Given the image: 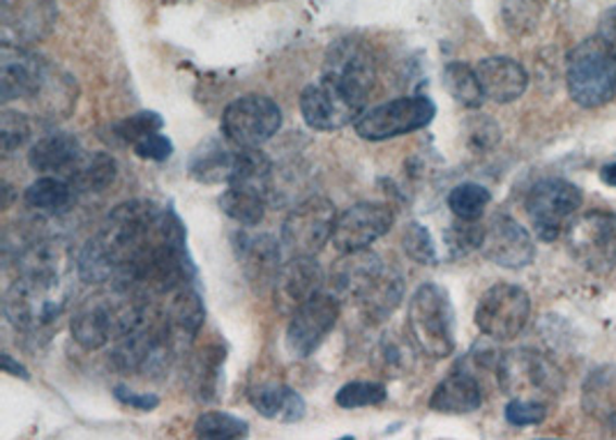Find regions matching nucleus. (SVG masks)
I'll return each mask as SVG.
<instances>
[{
  "label": "nucleus",
  "mask_w": 616,
  "mask_h": 440,
  "mask_svg": "<svg viewBox=\"0 0 616 440\" xmlns=\"http://www.w3.org/2000/svg\"><path fill=\"white\" fill-rule=\"evenodd\" d=\"M148 307L151 304L146 296L121 289V286H114L106 293L90 296L72 316V339L86 351H98L109 341H116L137 328Z\"/></svg>",
  "instance_id": "1"
},
{
  "label": "nucleus",
  "mask_w": 616,
  "mask_h": 440,
  "mask_svg": "<svg viewBox=\"0 0 616 440\" xmlns=\"http://www.w3.org/2000/svg\"><path fill=\"white\" fill-rule=\"evenodd\" d=\"M408 332L418 351L443 360L455 351V310L448 291L439 284H423L408 300Z\"/></svg>",
  "instance_id": "2"
},
{
  "label": "nucleus",
  "mask_w": 616,
  "mask_h": 440,
  "mask_svg": "<svg viewBox=\"0 0 616 440\" xmlns=\"http://www.w3.org/2000/svg\"><path fill=\"white\" fill-rule=\"evenodd\" d=\"M496 378L501 392L511 399L538 401L550 406L564 392V374L545 353L515 349L499 355Z\"/></svg>",
  "instance_id": "3"
},
{
  "label": "nucleus",
  "mask_w": 616,
  "mask_h": 440,
  "mask_svg": "<svg viewBox=\"0 0 616 440\" xmlns=\"http://www.w3.org/2000/svg\"><path fill=\"white\" fill-rule=\"evenodd\" d=\"M566 86L575 104L599 109L616 95V55L601 37H587L570 49L566 63Z\"/></svg>",
  "instance_id": "4"
},
{
  "label": "nucleus",
  "mask_w": 616,
  "mask_h": 440,
  "mask_svg": "<svg viewBox=\"0 0 616 440\" xmlns=\"http://www.w3.org/2000/svg\"><path fill=\"white\" fill-rule=\"evenodd\" d=\"M67 291L63 277L18 275L5 293L3 310L16 330L42 332L63 316Z\"/></svg>",
  "instance_id": "5"
},
{
  "label": "nucleus",
  "mask_w": 616,
  "mask_h": 440,
  "mask_svg": "<svg viewBox=\"0 0 616 440\" xmlns=\"http://www.w3.org/2000/svg\"><path fill=\"white\" fill-rule=\"evenodd\" d=\"M322 79L338 88L347 100L365 111L377 86V63L369 47L356 37H342L328 47Z\"/></svg>",
  "instance_id": "6"
},
{
  "label": "nucleus",
  "mask_w": 616,
  "mask_h": 440,
  "mask_svg": "<svg viewBox=\"0 0 616 440\" xmlns=\"http://www.w3.org/2000/svg\"><path fill=\"white\" fill-rule=\"evenodd\" d=\"M282 127V109L266 95H242L222 111V134L234 148H259Z\"/></svg>",
  "instance_id": "7"
},
{
  "label": "nucleus",
  "mask_w": 616,
  "mask_h": 440,
  "mask_svg": "<svg viewBox=\"0 0 616 440\" xmlns=\"http://www.w3.org/2000/svg\"><path fill=\"white\" fill-rule=\"evenodd\" d=\"M435 116L437 106L432 100L425 95H408L365 111L356 121V134L365 141H388L425 129Z\"/></svg>",
  "instance_id": "8"
},
{
  "label": "nucleus",
  "mask_w": 616,
  "mask_h": 440,
  "mask_svg": "<svg viewBox=\"0 0 616 440\" xmlns=\"http://www.w3.org/2000/svg\"><path fill=\"white\" fill-rule=\"evenodd\" d=\"M582 205V191L566 178L538 180L527 194V215L538 240L554 242Z\"/></svg>",
  "instance_id": "9"
},
{
  "label": "nucleus",
  "mask_w": 616,
  "mask_h": 440,
  "mask_svg": "<svg viewBox=\"0 0 616 440\" xmlns=\"http://www.w3.org/2000/svg\"><path fill=\"white\" fill-rule=\"evenodd\" d=\"M531 316L529 293L515 284H494L476 307L478 330L492 341H513L527 328Z\"/></svg>",
  "instance_id": "10"
},
{
  "label": "nucleus",
  "mask_w": 616,
  "mask_h": 440,
  "mask_svg": "<svg viewBox=\"0 0 616 440\" xmlns=\"http://www.w3.org/2000/svg\"><path fill=\"white\" fill-rule=\"evenodd\" d=\"M568 252L587 271L605 275L616 265V215L591 210L577 217L566 234Z\"/></svg>",
  "instance_id": "11"
},
{
  "label": "nucleus",
  "mask_w": 616,
  "mask_h": 440,
  "mask_svg": "<svg viewBox=\"0 0 616 440\" xmlns=\"http://www.w3.org/2000/svg\"><path fill=\"white\" fill-rule=\"evenodd\" d=\"M335 205L326 197H310L298 203L282 224V242L291 256H316L335 231Z\"/></svg>",
  "instance_id": "12"
},
{
  "label": "nucleus",
  "mask_w": 616,
  "mask_h": 440,
  "mask_svg": "<svg viewBox=\"0 0 616 440\" xmlns=\"http://www.w3.org/2000/svg\"><path fill=\"white\" fill-rule=\"evenodd\" d=\"M395 213L393 208L379 201H361L347 208L335 222L332 244L340 254L369 250L379 238H384L393 228Z\"/></svg>",
  "instance_id": "13"
},
{
  "label": "nucleus",
  "mask_w": 616,
  "mask_h": 440,
  "mask_svg": "<svg viewBox=\"0 0 616 440\" xmlns=\"http://www.w3.org/2000/svg\"><path fill=\"white\" fill-rule=\"evenodd\" d=\"M340 310L342 300L332 293H316L301 310H296L287 328L289 353L293 357H310L335 328Z\"/></svg>",
  "instance_id": "14"
},
{
  "label": "nucleus",
  "mask_w": 616,
  "mask_h": 440,
  "mask_svg": "<svg viewBox=\"0 0 616 440\" xmlns=\"http://www.w3.org/2000/svg\"><path fill=\"white\" fill-rule=\"evenodd\" d=\"M51 65L28 47L3 42L0 49V102L33 100L42 88Z\"/></svg>",
  "instance_id": "15"
},
{
  "label": "nucleus",
  "mask_w": 616,
  "mask_h": 440,
  "mask_svg": "<svg viewBox=\"0 0 616 440\" xmlns=\"http://www.w3.org/2000/svg\"><path fill=\"white\" fill-rule=\"evenodd\" d=\"M59 22L55 0H0V28L3 42L35 45L45 40Z\"/></svg>",
  "instance_id": "16"
},
{
  "label": "nucleus",
  "mask_w": 616,
  "mask_h": 440,
  "mask_svg": "<svg viewBox=\"0 0 616 440\" xmlns=\"http://www.w3.org/2000/svg\"><path fill=\"white\" fill-rule=\"evenodd\" d=\"M324 271L314 256H291L273 279V304L279 314H293L324 289Z\"/></svg>",
  "instance_id": "17"
},
{
  "label": "nucleus",
  "mask_w": 616,
  "mask_h": 440,
  "mask_svg": "<svg viewBox=\"0 0 616 440\" xmlns=\"http://www.w3.org/2000/svg\"><path fill=\"white\" fill-rule=\"evenodd\" d=\"M480 252L501 267L521 271V267L533 263L536 244L527 228L517 224L511 215H496L485 226Z\"/></svg>",
  "instance_id": "18"
},
{
  "label": "nucleus",
  "mask_w": 616,
  "mask_h": 440,
  "mask_svg": "<svg viewBox=\"0 0 616 440\" xmlns=\"http://www.w3.org/2000/svg\"><path fill=\"white\" fill-rule=\"evenodd\" d=\"M301 113L307 127L316 131H340L351 123L356 125L365 111L347 100L332 84L322 79L301 92Z\"/></svg>",
  "instance_id": "19"
},
{
  "label": "nucleus",
  "mask_w": 616,
  "mask_h": 440,
  "mask_svg": "<svg viewBox=\"0 0 616 440\" xmlns=\"http://www.w3.org/2000/svg\"><path fill=\"white\" fill-rule=\"evenodd\" d=\"M386 261L369 250L342 254V259L330 271V293L340 300L356 302L369 289V284L377 279Z\"/></svg>",
  "instance_id": "20"
},
{
  "label": "nucleus",
  "mask_w": 616,
  "mask_h": 440,
  "mask_svg": "<svg viewBox=\"0 0 616 440\" xmlns=\"http://www.w3.org/2000/svg\"><path fill=\"white\" fill-rule=\"evenodd\" d=\"M485 98L496 104H511L519 100L529 88V74L508 55H490L476 67Z\"/></svg>",
  "instance_id": "21"
},
{
  "label": "nucleus",
  "mask_w": 616,
  "mask_h": 440,
  "mask_svg": "<svg viewBox=\"0 0 616 440\" xmlns=\"http://www.w3.org/2000/svg\"><path fill=\"white\" fill-rule=\"evenodd\" d=\"M238 263L246 271L248 281L254 289H264L273 286V279L279 271V242L273 236H250V234H236L234 236Z\"/></svg>",
  "instance_id": "22"
},
{
  "label": "nucleus",
  "mask_w": 616,
  "mask_h": 440,
  "mask_svg": "<svg viewBox=\"0 0 616 440\" xmlns=\"http://www.w3.org/2000/svg\"><path fill=\"white\" fill-rule=\"evenodd\" d=\"M480 406L482 388L478 378L466 369H457L448 378H443L435 394L429 397V408L443 415H466L478 411Z\"/></svg>",
  "instance_id": "23"
},
{
  "label": "nucleus",
  "mask_w": 616,
  "mask_h": 440,
  "mask_svg": "<svg viewBox=\"0 0 616 440\" xmlns=\"http://www.w3.org/2000/svg\"><path fill=\"white\" fill-rule=\"evenodd\" d=\"M404 298V277L395 265L386 263L369 289L356 300L361 314L369 323H384L393 316Z\"/></svg>",
  "instance_id": "24"
},
{
  "label": "nucleus",
  "mask_w": 616,
  "mask_h": 440,
  "mask_svg": "<svg viewBox=\"0 0 616 440\" xmlns=\"http://www.w3.org/2000/svg\"><path fill=\"white\" fill-rule=\"evenodd\" d=\"M81 150L79 141L67 131H51L37 141L30 152L28 162L37 174H67L72 164L79 160Z\"/></svg>",
  "instance_id": "25"
},
{
  "label": "nucleus",
  "mask_w": 616,
  "mask_h": 440,
  "mask_svg": "<svg viewBox=\"0 0 616 440\" xmlns=\"http://www.w3.org/2000/svg\"><path fill=\"white\" fill-rule=\"evenodd\" d=\"M169 302H166V310H164V318L169 323V328L176 337V341H185V339H192L199 328L203 325L205 318V307H203V300L197 291L194 281L190 284H183L180 289H176L174 293H169Z\"/></svg>",
  "instance_id": "26"
},
{
  "label": "nucleus",
  "mask_w": 616,
  "mask_h": 440,
  "mask_svg": "<svg viewBox=\"0 0 616 440\" xmlns=\"http://www.w3.org/2000/svg\"><path fill=\"white\" fill-rule=\"evenodd\" d=\"M250 401L259 415L277 419V423L291 425L305 417V399L289 386H279V382L256 386L250 392Z\"/></svg>",
  "instance_id": "27"
},
{
  "label": "nucleus",
  "mask_w": 616,
  "mask_h": 440,
  "mask_svg": "<svg viewBox=\"0 0 616 440\" xmlns=\"http://www.w3.org/2000/svg\"><path fill=\"white\" fill-rule=\"evenodd\" d=\"M582 406L589 417L616 429V367H601L584 380Z\"/></svg>",
  "instance_id": "28"
},
{
  "label": "nucleus",
  "mask_w": 616,
  "mask_h": 440,
  "mask_svg": "<svg viewBox=\"0 0 616 440\" xmlns=\"http://www.w3.org/2000/svg\"><path fill=\"white\" fill-rule=\"evenodd\" d=\"M116 162L106 152H92V155H79L65 174V180L74 187L77 194H98L116 180Z\"/></svg>",
  "instance_id": "29"
},
{
  "label": "nucleus",
  "mask_w": 616,
  "mask_h": 440,
  "mask_svg": "<svg viewBox=\"0 0 616 440\" xmlns=\"http://www.w3.org/2000/svg\"><path fill=\"white\" fill-rule=\"evenodd\" d=\"M231 143H219L217 139L205 141L197 148V152L190 160V176L199 183L213 185V183H229L231 171L236 164L238 148L231 150Z\"/></svg>",
  "instance_id": "30"
},
{
  "label": "nucleus",
  "mask_w": 616,
  "mask_h": 440,
  "mask_svg": "<svg viewBox=\"0 0 616 440\" xmlns=\"http://www.w3.org/2000/svg\"><path fill=\"white\" fill-rule=\"evenodd\" d=\"M271 180H273V162L268 160L266 152H261L259 148H238L229 185L256 189L261 194L268 197Z\"/></svg>",
  "instance_id": "31"
},
{
  "label": "nucleus",
  "mask_w": 616,
  "mask_h": 440,
  "mask_svg": "<svg viewBox=\"0 0 616 440\" xmlns=\"http://www.w3.org/2000/svg\"><path fill=\"white\" fill-rule=\"evenodd\" d=\"M266 199L268 197L256 189L229 185L219 197V210L242 226H256L266 215Z\"/></svg>",
  "instance_id": "32"
},
{
  "label": "nucleus",
  "mask_w": 616,
  "mask_h": 440,
  "mask_svg": "<svg viewBox=\"0 0 616 440\" xmlns=\"http://www.w3.org/2000/svg\"><path fill=\"white\" fill-rule=\"evenodd\" d=\"M443 86L451 92V98L466 109H480L482 102L488 100L478 72L466 63H448L443 70Z\"/></svg>",
  "instance_id": "33"
},
{
  "label": "nucleus",
  "mask_w": 616,
  "mask_h": 440,
  "mask_svg": "<svg viewBox=\"0 0 616 440\" xmlns=\"http://www.w3.org/2000/svg\"><path fill=\"white\" fill-rule=\"evenodd\" d=\"M74 194L77 191L65 178L45 176L24 191V201L35 210H42V213H61L72 203Z\"/></svg>",
  "instance_id": "34"
},
{
  "label": "nucleus",
  "mask_w": 616,
  "mask_h": 440,
  "mask_svg": "<svg viewBox=\"0 0 616 440\" xmlns=\"http://www.w3.org/2000/svg\"><path fill=\"white\" fill-rule=\"evenodd\" d=\"M492 201L490 189H485L478 183H464L457 185L451 194H448V208L457 219H466V222H478L485 210H488Z\"/></svg>",
  "instance_id": "35"
},
{
  "label": "nucleus",
  "mask_w": 616,
  "mask_h": 440,
  "mask_svg": "<svg viewBox=\"0 0 616 440\" xmlns=\"http://www.w3.org/2000/svg\"><path fill=\"white\" fill-rule=\"evenodd\" d=\"M388 399V390L384 382L375 380H351L335 394V404L347 411L379 406Z\"/></svg>",
  "instance_id": "36"
},
{
  "label": "nucleus",
  "mask_w": 616,
  "mask_h": 440,
  "mask_svg": "<svg viewBox=\"0 0 616 440\" xmlns=\"http://www.w3.org/2000/svg\"><path fill=\"white\" fill-rule=\"evenodd\" d=\"M194 433L199 438H246L250 433V427L246 419H240L231 413L222 411H209L197 417Z\"/></svg>",
  "instance_id": "37"
},
{
  "label": "nucleus",
  "mask_w": 616,
  "mask_h": 440,
  "mask_svg": "<svg viewBox=\"0 0 616 440\" xmlns=\"http://www.w3.org/2000/svg\"><path fill=\"white\" fill-rule=\"evenodd\" d=\"M162 127H164V118L160 116L158 111H139V113H135V116H129V118L116 123L114 127H111V131H114V137L121 143L135 146L137 141L151 137V134L160 131Z\"/></svg>",
  "instance_id": "38"
},
{
  "label": "nucleus",
  "mask_w": 616,
  "mask_h": 440,
  "mask_svg": "<svg viewBox=\"0 0 616 440\" xmlns=\"http://www.w3.org/2000/svg\"><path fill=\"white\" fill-rule=\"evenodd\" d=\"M224 362V349H205L197 355L192 362V376H194V388L199 392V399H211L217 390V376Z\"/></svg>",
  "instance_id": "39"
},
{
  "label": "nucleus",
  "mask_w": 616,
  "mask_h": 440,
  "mask_svg": "<svg viewBox=\"0 0 616 440\" xmlns=\"http://www.w3.org/2000/svg\"><path fill=\"white\" fill-rule=\"evenodd\" d=\"M402 250L406 252V256L411 261H416L420 265H437V261H439L432 234H429L420 222H411L404 228Z\"/></svg>",
  "instance_id": "40"
},
{
  "label": "nucleus",
  "mask_w": 616,
  "mask_h": 440,
  "mask_svg": "<svg viewBox=\"0 0 616 440\" xmlns=\"http://www.w3.org/2000/svg\"><path fill=\"white\" fill-rule=\"evenodd\" d=\"M543 3L540 0H503V22L515 35H527L536 28Z\"/></svg>",
  "instance_id": "41"
},
{
  "label": "nucleus",
  "mask_w": 616,
  "mask_h": 440,
  "mask_svg": "<svg viewBox=\"0 0 616 440\" xmlns=\"http://www.w3.org/2000/svg\"><path fill=\"white\" fill-rule=\"evenodd\" d=\"M482 236H485V226H480L476 222L457 219V224H453L445 231V247L453 256L472 254L474 250H480Z\"/></svg>",
  "instance_id": "42"
},
{
  "label": "nucleus",
  "mask_w": 616,
  "mask_h": 440,
  "mask_svg": "<svg viewBox=\"0 0 616 440\" xmlns=\"http://www.w3.org/2000/svg\"><path fill=\"white\" fill-rule=\"evenodd\" d=\"M379 357H381V372L398 376L408 372V367L414 365V351L408 349V343L402 341L400 337L386 335L379 343Z\"/></svg>",
  "instance_id": "43"
},
{
  "label": "nucleus",
  "mask_w": 616,
  "mask_h": 440,
  "mask_svg": "<svg viewBox=\"0 0 616 440\" xmlns=\"http://www.w3.org/2000/svg\"><path fill=\"white\" fill-rule=\"evenodd\" d=\"M30 139V123L18 111L5 109L3 116H0V146H3L5 155L14 152L16 148H22Z\"/></svg>",
  "instance_id": "44"
},
{
  "label": "nucleus",
  "mask_w": 616,
  "mask_h": 440,
  "mask_svg": "<svg viewBox=\"0 0 616 440\" xmlns=\"http://www.w3.org/2000/svg\"><path fill=\"white\" fill-rule=\"evenodd\" d=\"M548 408L550 406L538 404V401L511 399L506 406V419L513 427H536L548 417Z\"/></svg>",
  "instance_id": "45"
},
{
  "label": "nucleus",
  "mask_w": 616,
  "mask_h": 440,
  "mask_svg": "<svg viewBox=\"0 0 616 440\" xmlns=\"http://www.w3.org/2000/svg\"><path fill=\"white\" fill-rule=\"evenodd\" d=\"M133 148L137 152V158L146 162H166L174 155V143L169 137H164L162 131H155L151 137L137 141Z\"/></svg>",
  "instance_id": "46"
},
{
  "label": "nucleus",
  "mask_w": 616,
  "mask_h": 440,
  "mask_svg": "<svg viewBox=\"0 0 616 440\" xmlns=\"http://www.w3.org/2000/svg\"><path fill=\"white\" fill-rule=\"evenodd\" d=\"M466 127H469V146L476 152L494 148L501 139L499 125L490 118H474V121H469V125H466Z\"/></svg>",
  "instance_id": "47"
},
{
  "label": "nucleus",
  "mask_w": 616,
  "mask_h": 440,
  "mask_svg": "<svg viewBox=\"0 0 616 440\" xmlns=\"http://www.w3.org/2000/svg\"><path fill=\"white\" fill-rule=\"evenodd\" d=\"M114 397L121 401V404L129 406V408H135V411H155L160 406V397L158 394H151V392H133L129 388L125 386H118L114 390Z\"/></svg>",
  "instance_id": "48"
},
{
  "label": "nucleus",
  "mask_w": 616,
  "mask_h": 440,
  "mask_svg": "<svg viewBox=\"0 0 616 440\" xmlns=\"http://www.w3.org/2000/svg\"><path fill=\"white\" fill-rule=\"evenodd\" d=\"M599 37L609 47V51L616 55V5L605 10L599 24Z\"/></svg>",
  "instance_id": "49"
},
{
  "label": "nucleus",
  "mask_w": 616,
  "mask_h": 440,
  "mask_svg": "<svg viewBox=\"0 0 616 440\" xmlns=\"http://www.w3.org/2000/svg\"><path fill=\"white\" fill-rule=\"evenodd\" d=\"M0 362H3V372L10 374V376H16V378H22V380H28L30 374L28 369L22 365V362H16L8 351L0 355Z\"/></svg>",
  "instance_id": "50"
},
{
  "label": "nucleus",
  "mask_w": 616,
  "mask_h": 440,
  "mask_svg": "<svg viewBox=\"0 0 616 440\" xmlns=\"http://www.w3.org/2000/svg\"><path fill=\"white\" fill-rule=\"evenodd\" d=\"M601 178H603V183H605V185L616 187V162H609V164H605V166H603V171H601Z\"/></svg>",
  "instance_id": "51"
}]
</instances>
